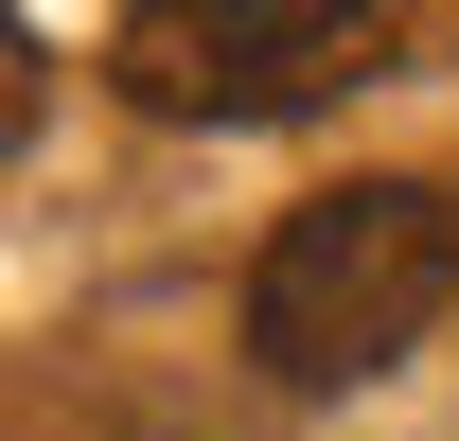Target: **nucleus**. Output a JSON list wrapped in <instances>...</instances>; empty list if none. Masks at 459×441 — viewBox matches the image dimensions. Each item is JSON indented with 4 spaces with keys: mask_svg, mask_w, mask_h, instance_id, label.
<instances>
[{
    "mask_svg": "<svg viewBox=\"0 0 459 441\" xmlns=\"http://www.w3.org/2000/svg\"><path fill=\"white\" fill-rule=\"evenodd\" d=\"M459 300V195L424 177H353V195H300L247 265V353L283 388H371L406 335Z\"/></svg>",
    "mask_w": 459,
    "mask_h": 441,
    "instance_id": "f257e3e1",
    "label": "nucleus"
},
{
    "mask_svg": "<svg viewBox=\"0 0 459 441\" xmlns=\"http://www.w3.org/2000/svg\"><path fill=\"white\" fill-rule=\"evenodd\" d=\"M406 0H124V107L160 124H300L336 107V89H371V54H389Z\"/></svg>",
    "mask_w": 459,
    "mask_h": 441,
    "instance_id": "f03ea898",
    "label": "nucleus"
},
{
    "mask_svg": "<svg viewBox=\"0 0 459 441\" xmlns=\"http://www.w3.org/2000/svg\"><path fill=\"white\" fill-rule=\"evenodd\" d=\"M18 142H36V36L0 18V160H18Z\"/></svg>",
    "mask_w": 459,
    "mask_h": 441,
    "instance_id": "7ed1b4c3",
    "label": "nucleus"
}]
</instances>
